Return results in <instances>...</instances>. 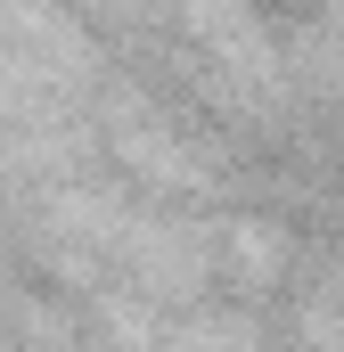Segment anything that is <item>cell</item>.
Instances as JSON below:
<instances>
[{"instance_id": "obj_1", "label": "cell", "mask_w": 344, "mask_h": 352, "mask_svg": "<svg viewBox=\"0 0 344 352\" xmlns=\"http://www.w3.org/2000/svg\"><path fill=\"white\" fill-rule=\"evenodd\" d=\"M107 148H115L131 173H148V180H180V188H197V180H205L197 148L172 131L148 98H131V90H115V98H107Z\"/></svg>"}, {"instance_id": "obj_2", "label": "cell", "mask_w": 344, "mask_h": 352, "mask_svg": "<svg viewBox=\"0 0 344 352\" xmlns=\"http://www.w3.org/2000/svg\"><path fill=\"white\" fill-rule=\"evenodd\" d=\"M295 58L312 66V82L328 90V98H344V8H328L320 25H303V41H295Z\"/></svg>"}]
</instances>
